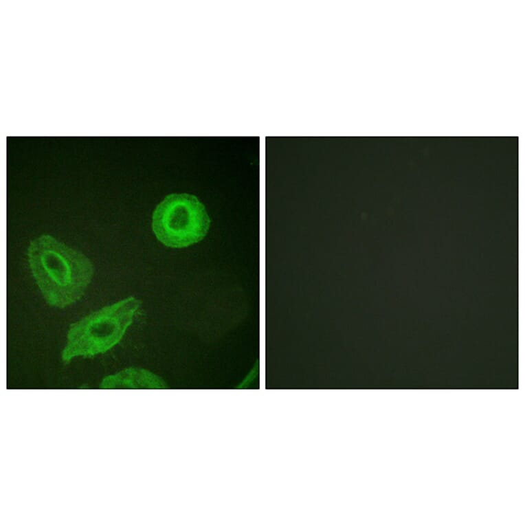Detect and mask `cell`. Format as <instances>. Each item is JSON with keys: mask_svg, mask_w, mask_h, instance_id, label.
<instances>
[{"mask_svg": "<svg viewBox=\"0 0 525 525\" xmlns=\"http://www.w3.org/2000/svg\"><path fill=\"white\" fill-rule=\"evenodd\" d=\"M27 258L38 288L52 306L65 308L80 300L93 276L87 257L49 234L30 242Z\"/></svg>", "mask_w": 525, "mask_h": 525, "instance_id": "6da1fadb", "label": "cell"}, {"mask_svg": "<svg viewBox=\"0 0 525 525\" xmlns=\"http://www.w3.org/2000/svg\"><path fill=\"white\" fill-rule=\"evenodd\" d=\"M140 304V300L129 297L71 324L62 360L69 362L76 357H93L110 350L121 340Z\"/></svg>", "mask_w": 525, "mask_h": 525, "instance_id": "7a4b0ae2", "label": "cell"}, {"mask_svg": "<svg viewBox=\"0 0 525 525\" xmlns=\"http://www.w3.org/2000/svg\"><path fill=\"white\" fill-rule=\"evenodd\" d=\"M210 224L203 204L187 193L166 196L153 214L152 227L156 237L170 247H184L200 241Z\"/></svg>", "mask_w": 525, "mask_h": 525, "instance_id": "3957f363", "label": "cell"}, {"mask_svg": "<svg viewBox=\"0 0 525 525\" xmlns=\"http://www.w3.org/2000/svg\"><path fill=\"white\" fill-rule=\"evenodd\" d=\"M166 383L154 373L139 368H128L106 377L101 388H166Z\"/></svg>", "mask_w": 525, "mask_h": 525, "instance_id": "277c9868", "label": "cell"}]
</instances>
